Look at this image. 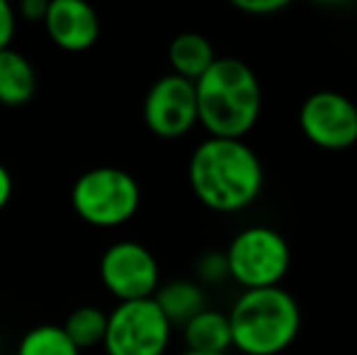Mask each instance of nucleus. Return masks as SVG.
<instances>
[{
	"mask_svg": "<svg viewBox=\"0 0 357 355\" xmlns=\"http://www.w3.org/2000/svg\"><path fill=\"white\" fill-rule=\"evenodd\" d=\"M234 8L245 15H275L287 8V0H236Z\"/></svg>",
	"mask_w": 357,
	"mask_h": 355,
	"instance_id": "obj_19",
	"label": "nucleus"
},
{
	"mask_svg": "<svg viewBox=\"0 0 357 355\" xmlns=\"http://www.w3.org/2000/svg\"><path fill=\"white\" fill-rule=\"evenodd\" d=\"M61 328L66 331V336L71 338V343L78 351L102 346L105 331H107V314L100 307L83 304V307L73 309L68 314V319L63 322Z\"/></svg>",
	"mask_w": 357,
	"mask_h": 355,
	"instance_id": "obj_15",
	"label": "nucleus"
},
{
	"mask_svg": "<svg viewBox=\"0 0 357 355\" xmlns=\"http://www.w3.org/2000/svg\"><path fill=\"white\" fill-rule=\"evenodd\" d=\"M188 351L197 353H226L231 348L229 317L216 309H202L183 326Z\"/></svg>",
	"mask_w": 357,
	"mask_h": 355,
	"instance_id": "obj_14",
	"label": "nucleus"
},
{
	"mask_svg": "<svg viewBox=\"0 0 357 355\" xmlns=\"http://www.w3.org/2000/svg\"><path fill=\"white\" fill-rule=\"evenodd\" d=\"M229 278L243 289L280 287L291 266L289 243L278 229L253 224L231 239L224 251Z\"/></svg>",
	"mask_w": 357,
	"mask_h": 355,
	"instance_id": "obj_5",
	"label": "nucleus"
},
{
	"mask_svg": "<svg viewBox=\"0 0 357 355\" xmlns=\"http://www.w3.org/2000/svg\"><path fill=\"white\" fill-rule=\"evenodd\" d=\"M15 29H17V13L8 0H0V52L10 49Z\"/></svg>",
	"mask_w": 357,
	"mask_h": 355,
	"instance_id": "obj_18",
	"label": "nucleus"
},
{
	"mask_svg": "<svg viewBox=\"0 0 357 355\" xmlns=\"http://www.w3.org/2000/svg\"><path fill=\"white\" fill-rule=\"evenodd\" d=\"M15 355H80V351L73 346L61 326L39 324L20 338Z\"/></svg>",
	"mask_w": 357,
	"mask_h": 355,
	"instance_id": "obj_16",
	"label": "nucleus"
},
{
	"mask_svg": "<svg viewBox=\"0 0 357 355\" xmlns=\"http://www.w3.org/2000/svg\"><path fill=\"white\" fill-rule=\"evenodd\" d=\"M226 317L231 326V348L243 355L284 353L301 328L299 302L282 285L243 289Z\"/></svg>",
	"mask_w": 357,
	"mask_h": 355,
	"instance_id": "obj_3",
	"label": "nucleus"
},
{
	"mask_svg": "<svg viewBox=\"0 0 357 355\" xmlns=\"http://www.w3.org/2000/svg\"><path fill=\"white\" fill-rule=\"evenodd\" d=\"M144 122L160 139H180L192 132L199 124L195 83L175 73L160 76L144 98Z\"/></svg>",
	"mask_w": 357,
	"mask_h": 355,
	"instance_id": "obj_9",
	"label": "nucleus"
},
{
	"mask_svg": "<svg viewBox=\"0 0 357 355\" xmlns=\"http://www.w3.org/2000/svg\"><path fill=\"white\" fill-rule=\"evenodd\" d=\"M153 302L158 304L170 326H175V324L185 326L190 319L197 317L202 309H207L202 285L192 282V280H173L168 285H160L153 294Z\"/></svg>",
	"mask_w": 357,
	"mask_h": 355,
	"instance_id": "obj_13",
	"label": "nucleus"
},
{
	"mask_svg": "<svg viewBox=\"0 0 357 355\" xmlns=\"http://www.w3.org/2000/svg\"><path fill=\"white\" fill-rule=\"evenodd\" d=\"M195 197L212 212H241L260 197L265 168L243 139L207 137L197 144L188 163Z\"/></svg>",
	"mask_w": 357,
	"mask_h": 355,
	"instance_id": "obj_1",
	"label": "nucleus"
},
{
	"mask_svg": "<svg viewBox=\"0 0 357 355\" xmlns=\"http://www.w3.org/2000/svg\"><path fill=\"white\" fill-rule=\"evenodd\" d=\"M173 326L151 299L119 302L107 314L102 348L107 355H165Z\"/></svg>",
	"mask_w": 357,
	"mask_h": 355,
	"instance_id": "obj_6",
	"label": "nucleus"
},
{
	"mask_svg": "<svg viewBox=\"0 0 357 355\" xmlns=\"http://www.w3.org/2000/svg\"><path fill=\"white\" fill-rule=\"evenodd\" d=\"M47 10H49L47 0H22V5H20V15L27 22H44Z\"/></svg>",
	"mask_w": 357,
	"mask_h": 355,
	"instance_id": "obj_20",
	"label": "nucleus"
},
{
	"mask_svg": "<svg viewBox=\"0 0 357 355\" xmlns=\"http://www.w3.org/2000/svg\"><path fill=\"white\" fill-rule=\"evenodd\" d=\"M10 197H13V176L8 168L0 163V212L8 207Z\"/></svg>",
	"mask_w": 357,
	"mask_h": 355,
	"instance_id": "obj_21",
	"label": "nucleus"
},
{
	"mask_svg": "<svg viewBox=\"0 0 357 355\" xmlns=\"http://www.w3.org/2000/svg\"><path fill=\"white\" fill-rule=\"evenodd\" d=\"M180 355H229V353H197V351H185Z\"/></svg>",
	"mask_w": 357,
	"mask_h": 355,
	"instance_id": "obj_22",
	"label": "nucleus"
},
{
	"mask_svg": "<svg viewBox=\"0 0 357 355\" xmlns=\"http://www.w3.org/2000/svg\"><path fill=\"white\" fill-rule=\"evenodd\" d=\"M299 129L326 151L350 149L357 144V105L338 90H316L301 103Z\"/></svg>",
	"mask_w": 357,
	"mask_h": 355,
	"instance_id": "obj_8",
	"label": "nucleus"
},
{
	"mask_svg": "<svg viewBox=\"0 0 357 355\" xmlns=\"http://www.w3.org/2000/svg\"><path fill=\"white\" fill-rule=\"evenodd\" d=\"M47 34L63 52H85L100 39V17L83 0H52L44 17Z\"/></svg>",
	"mask_w": 357,
	"mask_h": 355,
	"instance_id": "obj_10",
	"label": "nucleus"
},
{
	"mask_svg": "<svg viewBox=\"0 0 357 355\" xmlns=\"http://www.w3.org/2000/svg\"><path fill=\"white\" fill-rule=\"evenodd\" d=\"M195 95L199 124L216 139H243L263 112V86L253 68L236 56H216L195 81Z\"/></svg>",
	"mask_w": 357,
	"mask_h": 355,
	"instance_id": "obj_2",
	"label": "nucleus"
},
{
	"mask_svg": "<svg viewBox=\"0 0 357 355\" xmlns=\"http://www.w3.org/2000/svg\"><path fill=\"white\" fill-rule=\"evenodd\" d=\"M197 278L207 285H219L229 278V266H226L224 251H207L197 261Z\"/></svg>",
	"mask_w": 357,
	"mask_h": 355,
	"instance_id": "obj_17",
	"label": "nucleus"
},
{
	"mask_svg": "<svg viewBox=\"0 0 357 355\" xmlns=\"http://www.w3.org/2000/svg\"><path fill=\"white\" fill-rule=\"evenodd\" d=\"M100 280L119 302L151 299L160 287L155 256L139 241H114L100 258Z\"/></svg>",
	"mask_w": 357,
	"mask_h": 355,
	"instance_id": "obj_7",
	"label": "nucleus"
},
{
	"mask_svg": "<svg viewBox=\"0 0 357 355\" xmlns=\"http://www.w3.org/2000/svg\"><path fill=\"white\" fill-rule=\"evenodd\" d=\"M71 207L90 227H122L142 207V185L124 168H90L73 183Z\"/></svg>",
	"mask_w": 357,
	"mask_h": 355,
	"instance_id": "obj_4",
	"label": "nucleus"
},
{
	"mask_svg": "<svg viewBox=\"0 0 357 355\" xmlns=\"http://www.w3.org/2000/svg\"><path fill=\"white\" fill-rule=\"evenodd\" d=\"M37 93V71L24 54L13 47L0 52V105L20 107Z\"/></svg>",
	"mask_w": 357,
	"mask_h": 355,
	"instance_id": "obj_11",
	"label": "nucleus"
},
{
	"mask_svg": "<svg viewBox=\"0 0 357 355\" xmlns=\"http://www.w3.org/2000/svg\"><path fill=\"white\" fill-rule=\"evenodd\" d=\"M168 61L175 76L195 83L216 61V52L204 34L180 32L168 47Z\"/></svg>",
	"mask_w": 357,
	"mask_h": 355,
	"instance_id": "obj_12",
	"label": "nucleus"
}]
</instances>
